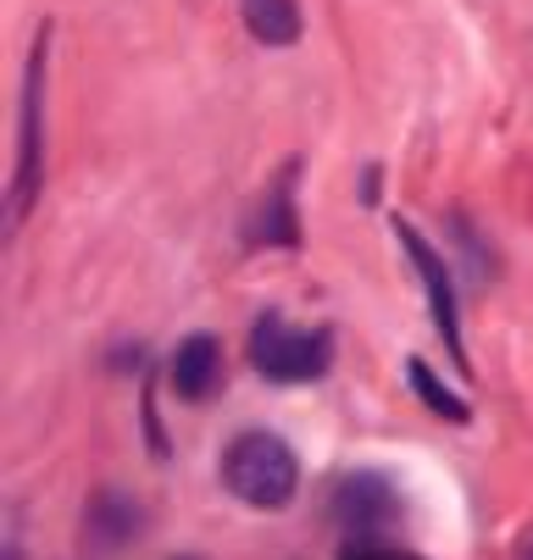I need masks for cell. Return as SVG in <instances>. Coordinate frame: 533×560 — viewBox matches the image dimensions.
Instances as JSON below:
<instances>
[{"label":"cell","mask_w":533,"mask_h":560,"mask_svg":"<svg viewBox=\"0 0 533 560\" xmlns=\"http://www.w3.org/2000/svg\"><path fill=\"white\" fill-rule=\"evenodd\" d=\"M251 361L273 383H312V377L328 372L334 339H328V328H294V323H283V316L267 311L251 328Z\"/></svg>","instance_id":"7a4b0ae2"},{"label":"cell","mask_w":533,"mask_h":560,"mask_svg":"<svg viewBox=\"0 0 533 560\" xmlns=\"http://www.w3.org/2000/svg\"><path fill=\"white\" fill-rule=\"evenodd\" d=\"M528 560H533V549H528Z\"/></svg>","instance_id":"7c38bea8"},{"label":"cell","mask_w":533,"mask_h":560,"mask_svg":"<svg viewBox=\"0 0 533 560\" xmlns=\"http://www.w3.org/2000/svg\"><path fill=\"white\" fill-rule=\"evenodd\" d=\"M395 233H401V245H406V256H412V267L422 272V289H428V305H433V316H439V334H444V345L462 355V328H455V294H450V278H444V267H439V256H433V245L412 228V222H395Z\"/></svg>","instance_id":"3957f363"},{"label":"cell","mask_w":533,"mask_h":560,"mask_svg":"<svg viewBox=\"0 0 533 560\" xmlns=\"http://www.w3.org/2000/svg\"><path fill=\"white\" fill-rule=\"evenodd\" d=\"M245 28L262 45H289L300 39V7L294 0H245Z\"/></svg>","instance_id":"ba28073f"},{"label":"cell","mask_w":533,"mask_h":560,"mask_svg":"<svg viewBox=\"0 0 533 560\" xmlns=\"http://www.w3.org/2000/svg\"><path fill=\"white\" fill-rule=\"evenodd\" d=\"M339 560H412V555H401V549H384V544H350Z\"/></svg>","instance_id":"8fae6325"},{"label":"cell","mask_w":533,"mask_h":560,"mask_svg":"<svg viewBox=\"0 0 533 560\" xmlns=\"http://www.w3.org/2000/svg\"><path fill=\"white\" fill-rule=\"evenodd\" d=\"M395 516V489L384 483V477H372V471H356L339 483V522L350 533H372V527H384Z\"/></svg>","instance_id":"277c9868"},{"label":"cell","mask_w":533,"mask_h":560,"mask_svg":"<svg viewBox=\"0 0 533 560\" xmlns=\"http://www.w3.org/2000/svg\"><path fill=\"white\" fill-rule=\"evenodd\" d=\"M222 477L245 505H262V511H278L294 500V483H300V466H294V450L278 439V433H240L222 455Z\"/></svg>","instance_id":"6da1fadb"},{"label":"cell","mask_w":533,"mask_h":560,"mask_svg":"<svg viewBox=\"0 0 533 560\" xmlns=\"http://www.w3.org/2000/svg\"><path fill=\"white\" fill-rule=\"evenodd\" d=\"M251 245H300V222H294V167H283V178L262 195V211L251 222Z\"/></svg>","instance_id":"5b68a950"},{"label":"cell","mask_w":533,"mask_h":560,"mask_svg":"<svg viewBox=\"0 0 533 560\" xmlns=\"http://www.w3.org/2000/svg\"><path fill=\"white\" fill-rule=\"evenodd\" d=\"M406 372H412V388L422 394V406H428V411H439L444 422H467V399H455V394H450L422 361H406Z\"/></svg>","instance_id":"9c48e42d"},{"label":"cell","mask_w":533,"mask_h":560,"mask_svg":"<svg viewBox=\"0 0 533 560\" xmlns=\"http://www.w3.org/2000/svg\"><path fill=\"white\" fill-rule=\"evenodd\" d=\"M39 50H34V72H28V101H23V150H18V184H12V195H18V206H12V222L28 211V200H34V184H39Z\"/></svg>","instance_id":"8992f818"},{"label":"cell","mask_w":533,"mask_h":560,"mask_svg":"<svg viewBox=\"0 0 533 560\" xmlns=\"http://www.w3.org/2000/svg\"><path fill=\"white\" fill-rule=\"evenodd\" d=\"M217 377H222V350H217V339H211V334L184 339L178 355H173V388H178L184 399H206V394L217 388Z\"/></svg>","instance_id":"52a82bcc"},{"label":"cell","mask_w":533,"mask_h":560,"mask_svg":"<svg viewBox=\"0 0 533 560\" xmlns=\"http://www.w3.org/2000/svg\"><path fill=\"white\" fill-rule=\"evenodd\" d=\"M90 527H95V538H128V533L139 527V511H134V500L101 494V500L90 505Z\"/></svg>","instance_id":"30bf717a"}]
</instances>
